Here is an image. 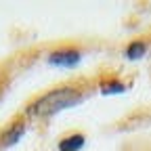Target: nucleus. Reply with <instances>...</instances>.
<instances>
[{"label":"nucleus","mask_w":151,"mask_h":151,"mask_svg":"<svg viewBox=\"0 0 151 151\" xmlns=\"http://www.w3.org/2000/svg\"><path fill=\"white\" fill-rule=\"evenodd\" d=\"M84 99V92L76 86H61V88H52L48 92H44L42 97L34 99L25 113L34 120H44V118H50V116H57L69 107H76L80 105Z\"/></svg>","instance_id":"1"},{"label":"nucleus","mask_w":151,"mask_h":151,"mask_svg":"<svg viewBox=\"0 0 151 151\" xmlns=\"http://www.w3.org/2000/svg\"><path fill=\"white\" fill-rule=\"evenodd\" d=\"M80 59H82V55L78 48H59L48 55V63L55 67H73L80 63Z\"/></svg>","instance_id":"2"},{"label":"nucleus","mask_w":151,"mask_h":151,"mask_svg":"<svg viewBox=\"0 0 151 151\" xmlns=\"http://www.w3.org/2000/svg\"><path fill=\"white\" fill-rule=\"evenodd\" d=\"M23 134H25V120H15L9 128H4L0 132V147L9 149V147L17 145Z\"/></svg>","instance_id":"3"},{"label":"nucleus","mask_w":151,"mask_h":151,"mask_svg":"<svg viewBox=\"0 0 151 151\" xmlns=\"http://www.w3.org/2000/svg\"><path fill=\"white\" fill-rule=\"evenodd\" d=\"M84 143H86L84 134H78V132H76V134H69V137L59 141V151H80L84 147Z\"/></svg>","instance_id":"4"},{"label":"nucleus","mask_w":151,"mask_h":151,"mask_svg":"<svg viewBox=\"0 0 151 151\" xmlns=\"http://www.w3.org/2000/svg\"><path fill=\"white\" fill-rule=\"evenodd\" d=\"M126 90V84L120 82V80H105L101 82V94H105V97H109V94H120Z\"/></svg>","instance_id":"5"},{"label":"nucleus","mask_w":151,"mask_h":151,"mask_svg":"<svg viewBox=\"0 0 151 151\" xmlns=\"http://www.w3.org/2000/svg\"><path fill=\"white\" fill-rule=\"evenodd\" d=\"M145 52H147V44H145L143 40L132 42V44H128V48H126V57H128L130 61H137V59H141V57H145Z\"/></svg>","instance_id":"6"}]
</instances>
